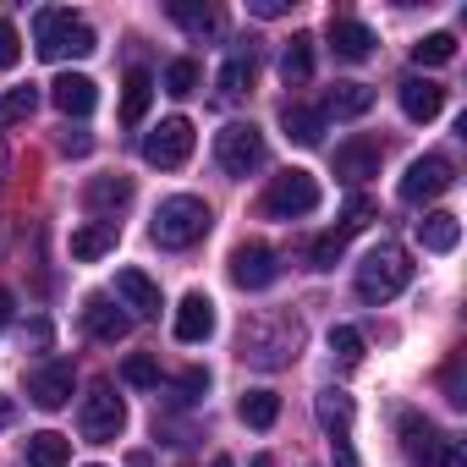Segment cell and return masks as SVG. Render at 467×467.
<instances>
[{
  "instance_id": "obj_1",
  "label": "cell",
  "mask_w": 467,
  "mask_h": 467,
  "mask_svg": "<svg viewBox=\"0 0 467 467\" xmlns=\"http://www.w3.org/2000/svg\"><path fill=\"white\" fill-rule=\"evenodd\" d=\"M209 203L203 198H192V192H176V198H165L160 209H154V243L160 248H171V254H182V248H192V243H203L209 237Z\"/></svg>"
},
{
  "instance_id": "obj_2",
  "label": "cell",
  "mask_w": 467,
  "mask_h": 467,
  "mask_svg": "<svg viewBox=\"0 0 467 467\" xmlns=\"http://www.w3.org/2000/svg\"><path fill=\"white\" fill-rule=\"evenodd\" d=\"M34 45H39L45 61H83V56L99 50L94 28L83 17H72V12H56V6L34 17Z\"/></svg>"
},
{
  "instance_id": "obj_3",
  "label": "cell",
  "mask_w": 467,
  "mask_h": 467,
  "mask_svg": "<svg viewBox=\"0 0 467 467\" xmlns=\"http://www.w3.org/2000/svg\"><path fill=\"white\" fill-rule=\"evenodd\" d=\"M407 281H412V259H407V248L401 243H379L363 265H358V297L363 303H390L396 292H407Z\"/></svg>"
},
{
  "instance_id": "obj_4",
  "label": "cell",
  "mask_w": 467,
  "mask_h": 467,
  "mask_svg": "<svg viewBox=\"0 0 467 467\" xmlns=\"http://www.w3.org/2000/svg\"><path fill=\"white\" fill-rule=\"evenodd\" d=\"M319 176L314 171H281V176H270V187H265V198H259V214L265 220H303V214H314L319 209Z\"/></svg>"
},
{
  "instance_id": "obj_5",
  "label": "cell",
  "mask_w": 467,
  "mask_h": 467,
  "mask_svg": "<svg viewBox=\"0 0 467 467\" xmlns=\"http://www.w3.org/2000/svg\"><path fill=\"white\" fill-rule=\"evenodd\" d=\"M297 347H303V325H297L292 314L275 319V330H270V319L243 325V358H248L254 368H286V363L297 358Z\"/></svg>"
},
{
  "instance_id": "obj_6",
  "label": "cell",
  "mask_w": 467,
  "mask_h": 467,
  "mask_svg": "<svg viewBox=\"0 0 467 467\" xmlns=\"http://www.w3.org/2000/svg\"><path fill=\"white\" fill-rule=\"evenodd\" d=\"M121 429H127V401H121L105 379L88 385V396L78 401V434H83L88 445H110Z\"/></svg>"
},
{
  "instance_id": "obj_7",
  "label": "cell",
  "mask_w": 467,
  "mask_h": 467,
  "mask_svg": "<svg viewBox=\"0 0 467 467\" xmlns=\"http://www.w3.org/2000/svg\"><path fill=\"white\" fill-rule=\"evenodd\" d=\"M214 160L225 176H254L265 165V132L254 121H225L214 132Z\"/></svg>"
},
{
  "instance_id": "obj_8",
  "label": "cell",
  "mask_w": 467,
  "mask_h": 467,
  "mask_svg": "<svg viewBox=\"0 0 467 467\" xmlns=\"http://www.w3.org/2000/svg\"><path fill=\"white\" fill-rule=\"evenodd\" d=\"M187 154H192V121H187V116H165V121L143 138V160L160 165V171L187 165Z\"/></svg>"
},
{
  "instance_id": "obj_9",
  "label": "cell",
  "mask_w": 467,
  "mask_h": 467,
  "mask_svg": "<svg viewBox=\"0 0 467 467\" xmlns=\"http://www.w3.org/2000/svg\"><path fill=\"white\" fill-rule=\"evenodd\" d=\"M231 281H237L243 292H265L281 281V254L265 248V243H243V248H231Z\"/></svg>"
},
{
  "instance_id": "obj_10",
  "label": "cell",
  "mask_w": 467,
  "mask_h": 467,
  "mask_svg": "<svg viewBox=\"0 0 467 467\" xmlns=\"http://www.w3.org/2000/svg\"><path fill=\"white\" fill-rule=\"evenodd\" d=\"M456 176H451V160L445 154H423V160H412L407 165V176H401V203H429V198H440L445 187H451Z\"/></svg>"
},
{
  "instance_id": "obj_11",
  "label": "cell",
  "mask_w": 467,
  "mask_h": 467,
  "mask_svg": "<svg viewBox=\"0 0 467 467\" xmlns=\"http://www.w3.org/2000/svg\"><path fill=\"white\" fill-rule=\"evenodd\" d=\"M83 330H88L94 341H105V347H116V341H127V330H132V319L121 314V303H116L110 292H88V297H83Z\"/></svg>"
},
{
  "instance_id": "obj_12",
  "label": "cell",
  "mask_w": 467,
  "mask_h": 467,
  "mask_svg": "<svg viewBox=\"0 0 467 467\" xmlns=\"http://www.w3.org/2000/svg\"><path fill=\"white\" fill-rule=\"evenodd\" d=\"M379 160H385V149H379V138H347L341 149H336V176L347 182V187H358V182H368V176H379Z\"/></svg>"
},
{
  "instance_id": "obj_13",
  "label": "cell",
  "mask_w": 467,
  "mask_h": 467,
  "mask_svg": "<svg viewBox=\"0 0 467 467\" xmlns=\"http://www.w3.org/2000/svg\"><path fill=\"white\" fill-rule=\"evenodd\" d=\"M325 39H330V56L336 61H368L374 56V28L368 23H358V17H330V28H325Z\"/></svg>"
},
{
  "instance_id": "obj_14",
  "label": "cell",
  "mask_w": 467,
  "mask_h": 467,
  "mask_svg": "<svg viewBox=\"0 0 467 467\" xmlns=\"http://www.w3.org/2000/svg\"><path fill=\"white\" fill-rule=\"evenodd\" d=\"M116 303L127 308V319H154V314L165 308L160 286H154L143 270H121V275H116Z\"/></svg>"
},
{
  "instance_id": "obj_15",
  "label": "cell",
  "mask_w": 467,
  "mask_h": 467,
  "mask_svg": "<svg viewBox=\"0 0 467 467\" xmlns=\"http://www.w3.org/2000/svg\"><path fill=\"white\" fill-rule=\"evenodd\" d=\"M72 385H78V374H72V363H45L34 379H28V396H34V407H45V412H61L67 401H72Z\"/></svg>"
},
{
  "instance_id": "obj_16",
  "label": "cell",
  "mask_w": 467,
  "mask_h": 467,
  "mask_svg": "<svg viewBox=\"0 0 467 467\" xmlns=\"http://www.w3.org/2000/svg\"><path fill=\"white\" fill-rule=\"evenodd\" d=\"M214 336V303L203 297V292H187L182 303H176V341L182 347H198V341H209Z\"/></svg>"
},
{
  "instance_id": "obj_17",
  "label": "cell",
  "mask_w": 467,
  "mask_h": 467,
  "mask_svg": "<svg viewBox=\"0 0 467 467\" xmlns=\"http://www.w3.org/2000/svg\"><path fill=\"white\" fill-rule=\"evenodd\" d=\"M50 99H56L61 116H88V110L99 105V88H94V78H83V72H61V78L50 83Z\"/></svg>"
},
{
  "instance_id": "obj_18",
  "label": "cell",
  "mask_w": 467,
  "mask_h": 467,
  "mask_svg": "<svg viewBox=\"0 0 467 467\" xmlns=\"http://www.w3.org/2000/svg\"><path fill=\"white\" fill-rule=\"evenodd\" d=\"M83 203H88V214L116 220V209L132 203V176H94V182L83 187Z\"/></svg>"
},
{
  "instance_id": "obj_19",
  "label": "cell",
  "mask_w": 467,
  "mask_h": 467,
  "mask_svg": "<svg viewBox=\"0 0 467 467\" xmlns=\"http://www.w3.org/2000/svg\"><path fill=\"white\" fill-rule=\"evenodd\" d=\"M401 110H407V121H434L445 110V88L434 78H407L401 83Z\"/></svg>"
},
{
  "instance_id": "obj_20",
  "label": "cell",
  "mask_w": 467,
  "mask_h": 467,
  "mask_svg": "<svg viewBox=\"0 0 467 467\" xmlns=\"http://www.w3.org/2000/svg\"><path fill=\"white\" fill-rule=\"evenodd\" d=\"M116 237H121L116 220H94V225L72 231V259H78V265H94V259H105V254L116 248Z\"/></svg>"
},
{
  "instance_id": "obj_21",
  "label": "cell",
  "mask_w": 467,
  "mask_h": 467,
  "mask_svg": "<svg viewBox=\"0 0 467 467\" xmlns=\"http://www.w3.org/2000/svg\"><path fill=\"white\" fill-rule=\"evenodd\" d=\"M165 12H171V23H176V28H187L192 39H214V34H220V12H214V6H203V0H171Z\"/></svg>"
},
{
  "instance_id": "obj_22",
  "label": "cell",
  "mask_w": 467,
  "mask_h": 467,
  "mask_svg": "<svg viewBox=\"0 0 467 467\" xmlns=\"http://www.w3.org/2000/svg\"><path fill=\"white\" fill-rule=\"evenodd\" d=\"M72 462V440L56 434V429H39L28 434V451H23V467H67Z\"/></svg>"
},
{
  "instance_id": "obj_23",
  "label": "cell",
  "mask_w": 467,
  "mask_h": 467,
  "mask_svg": "<svg viewBox=\"0 0 467 467\" xmlns=\"http://www.w3.org/2000/svg\"><path fill=\"white\" fill-rule=\"evenodd\" d=\"M418 243H423L429 254H451V248L462 243V220H456V214H445V209L423 214V220H418Z\"/></svg>"
},
{
  "instance_id": "obj_24",
  "label": "cell",
  "mask_w": 467,
  "mask_h": 467,
  "mask_svg": "<svg viewBox=\"0 0 467 467\" xmlns=\"http://www.w3.org/2000/svg\"><path fill=\"white\" fill-rule=\"evenodd\" d=\"M281 127H286L292 143L314 149V143L325 138V110H314V105H286V110H281Z\"/></svg>"
},
{
  "instance_id": "obj_25",
  "label": "cell",
  "mask_w": 467,
  "mask_h": 467,
  "mask_svg": "<svg viewBox=\"0 0 467 467\" xmlns=\"http://www.w3.org/2000/svg\"><path fill=\"white\" fill-rule=\"evenodd\" d=\"M401 445H407V456H412L418 467H429V456H434L440 434H434V423H429L423 412H401Z\"/></svg>"
},
{
  "instance_id": "obj_26",
  "label": "cell",
  "mask_w": 467,
  "mask_h": 467,
  "mask_svg": "<svg viewBox=\"0 0 467 467\" xmlns=\"http://www.w3.org/2000/svg\"><path fill=\"white\" fill-rule=\"evenodd\" d=\"M121 88H127V94H121V121H127V127H138V121H143V110H149V99H154V78H149L143 67H132Z\"/></svg>"
},
{
  "instance_id": "obj_27",
  "label": "cell",
  "mask_w": 467,
  "mask_h": 467,
  "mask_svg": "<svg viewBox=\"0 0 467 467\" xmlns=\"http://www.w3.org/2000/svg\"><path fill=\"white\" fill-rule=\"evenodd\" d=\"M281 78L286 83H308L314 78V34H292V45L281 50Z\"/></svg>"
},
{
  "instance_id": "obj_28",
  "label": "cell",
  "mask_w": 467,
  "mask_h": 467,
  "mask_svg": "<svg viewBox=\"0 0 467 467\" xmlns=\"http://www.w3.org/2000/svg\"><path fill=\"white\" fill-rule=\"evenodd\" d=\"M374 105V88L368 83H336L325 94V116H363Z\"/></svg>"
},
{
  "instance_id": "obj_29",
  "label": "cell",
  "mask_w": 467,
  "mask_h": 467,
  "mask_svg": "<svg viewBox=\"0 0 467 467\" xmlns=\"http://www.w3.org/2000/svg\"><path fill=\"white\" fill-rule=\"evenodd\" d=\"M237 412H243L248 429H270V423L281 418V396H275V390H248V396L237 401Z\"/></svg>"
},
{
  "instance_id": "obj_30",
  "label": "cell",
  "mask_w": 467,
  "mask_h": 467,
  "mask_svg": "<svg viewBox=\"0 0 467 467\" xmlns=\"http://www.w3.org/2000/svg\"><path fill=\"white\" fill-rule=\"evenodd\" d=\"M248 88H254V50H237V56L220 67V94L237 99V94H248Z\"/></svg>"
},
{
  "instance_id": "obj_31",
  "label": "cell",
  "mask_w": 467,
  "mask_h": 467,
  "mask_svg": "<svg viewBox=\"0 0 467 467\" xmlns=\"http://www.w3.org/2000/svg\"><path fill=\"white\" fill-rule=\"evenodd\" d=\"M39 110V88L28 83V88H6V94H0V132H6V127H17V121H28Z\"/></svg>"
},
{
  "instance_id": "obj_32",
  "label": "cell",
  "mask_w": 467,
  "mask_h": 467,
  "mask_svg": "<svg viewBox=\"0 0 467 467\" xmlns=\"http://www.w3.org/2000/svg\"><path fill=\"white\" fill-rule=\"evenodd\" d=\"M319 423H325V434H330V440H347V423H352V396L325 390V396H319Z\"/></svg>"
},
{
  "instance_id": "obj_33",
  "label": "cell",
  "mask_w": 467,
  "mask_h": 467,
  "mask_svg": "<svg viewBox=\"0 0 467 467\" xmlns=\"http://www.w3.org/2000/svg\"><path fill=\"white\" fill-rule=\"evenodd\" d=\"M347 243H352V237H347L341 225L325 231V237H314V243H308V270H336V259L347 254Z\"/></svg>"
},
{
  "instance_id": "obj_34",
  "label": "cell",
  "mask_w": 467,
  "mask_h": 467,
  "mask_svg": "<svg viewBox=\"0 0 467 467\" xmlns=\"http://www.w3.org/2000/svg\"><path fill=\"white\" fill-rule=\"evenodd\" d=\"M121 379H127L132 390H154V385H160V358H149V352H132V358L121 363Z\"/></svg>"
},
{
  "instance_id": "obj_35",
  "label": "cell",
  "mask_w": 467,
  "mask_h": 467,
  "mask_svg": "<svg viewBox=\"0 0 467 467\" xmlns=\"http://www.w3.org/2000/svg\"><path fill=\"white\" fill-rule=\"evenodd\" d=\"M451 56H456V39H451V34H429V39L412 45V61H418V67H445Z\"/></svg>"
},
{
  "instance_id": "obj_36",
  "label": "cell",
  "mask_w": 467,
  "mask_h": 467,
  "mask_svg": "<svg viewBox=\"0 0 467 467\" xmlns=\"http://www.w3.org/2000/svg\"><path fill=\"white\" fill-rule=\"evenodd\" d=\"M198 78H203V72H198V61H187V56H182V61H171V67H165V94L187 99V94H198Z\"/></svg>"
},
{
  "instance_id": "obj_37",
  "label": "cell",
  "mask_w": 467,
  "mask_h": 467,
  "mask_svg": "<svg viewBox=\"0 0 467 467\" xmlns=\"http://www.w3.org/2000/svg\"><path fill=\"white\" fill-rule=\"evenodd\" d=\"M330 352H336L341 368H358V363H363V336H358L352 325H336V330H330Z\"/></svg>"
},
{
  "instance_id": "obj_38",
  "label": "cell",
  "mask_w": 467,
  "mask_h": 467,
  "mask_svg": "<svg viewBox=\"0 0 467 467\" xmlns=\"http://www.w3.org/2000/svg\"><path fill=\"white\" fill-rule=\"evenodd\" d=\"M368 220H374V203H368L363 192H352V198H347V209H341V231L352 237V231H363Z\"/></svg>"
},
{
  "instance_id": "obj_39",
  "label": "cell",
  "mask_w": 467,
  "mask_h": 467,
  "mask_svg": "<svg viewBox=\"0 0 467 467\" xmlns=\"http://www.w3.org/2000/svg\"><path fill=\"white\" fill-rule=\"evenodd\" d=\"M429 467H467V445H462V440H445V434H440V445H434Z\"/></svg>"
},
{
  "instance_id": "obj_40",
  "label": "cell",
  "mask_w": 467,
  "mask_h": 467,
  "mask_svg": "<svg viewBox=\"0 0 467 467\" xmlns=\"http://www.w3.org/2000/svg\"><path fill=\"white\" fill-rule=\"evenodd\" d=\"M17 61H23V39H17L12 23H0V72H12Z\"/></svg>"
},
{
  "instance_id": "obj_41",
  "label": "cell",
  "mask_w": 467,
  "mask_h": 467,
  "mask_svg": "<svg viewBox=\"0 0 467 467\" xmlns=\"http://www.w3.org/2000/svg\"><path fill=\"white\" fill-rule=\"evenodd\" d=\"M203 390H209V374H203V368H187V374L176 379V401H198Z\"/></svg>"
},
{
  "instance_id": "obj_42",
  "label": "cell",
  "mask_w": 467,
  "mask_h": 467,
  "mask_svg": "<svg viewBox=\"0 0 467 467\" xmlns=\"http://www.w3.org/2000/svg\"><path fill=\"white\" fill-rule=\"evenodd\" d=\"M445 396H451V407L467 401V396H462V358H451V368H445Z\"/></svg>"
},
{
  "instance_id": "obj_43",
  "label": "cell",
  "mask_w": 467,
  "mask_h": 467,
  "mask_svg": "<svg viewBox=\"0 0 467 467\" xmlns=\"http://www.w3.org/2000/svg\"><path fill=\"white\" fill-rule=\"evenodd\" d=\"M88 149H94V138H88V132H78V127H72V132H61V154H88Z\"/></svg>"
},
{
  "instance_id": "obj_44",
  "label": "cell",
  "mask_w": 467,
  "mask_h": 467,
  "mask_svg": "<svg viewBox=\"0 0 467 467\" xmlns=\"http://www.w3.org/2000/svg\"><path fill=\"white\" fill-rule=\"evenodd\" d=\"M248 6H254V17H281L286 0H248Z\"/></svg>"
},
{
  "instance_id": "obj_45",
  "label": "cell",
  "mask_w": 467,
  "mask_h": 467,
  "mask_svg": "<svg viewBox=\"0 0 467 467\" xmlns=\"http://www.w3.org/2000/svg\"><path fill=\"white\" fill-rule=\"evenodd\" d=\"M12 308H17V303H12V292H6V286H0V330H6V325H12Z\"/></svg>"
},
{
  "instance_id": "obj_46",
  "label": "cell",
  "mask_w": 467,
  "mask_h": 467,
  "mask_svg": "<svg viewBox=\"0 0 467 467\" xmlns=\"http://www.w3.org/2000/svg\"><path fill=\"white\" fill-rule=\"evenodd\" d=\"M12 418H17V407H12V401H6V396H0V429H6V423H12Z\"/></svg>"
},
{
  "instance_id": "obj_47",
  "label": "cell",
  "mask_w": 467,
  "mask_h": 467,
  "mask_svg": "<svg viewBox=\"0 0 467 467\" xmlns=\"http://www.w3.org/2000/svg\"><path fill=\"white\" fill-rule=\"evenodd\" d=\"M132 467H149V456H143V451H138V456H132Z\"/></svg>"
},
{
  "instance_id": "obj_48",
  "label": "cell",
  "mask_w": 467,
  "mask_h": 467,
  "mask_svg": "<svg viewBox=\"0 0 467 467\" xmlns=\"http://www.w3.org/2000/svg\"><path fill=\"white\" fill-rule=\"evenodd\" d=\"M209 467H231V462H225V456H214V462H209Z\"/></svg>"
}]
</instances>
